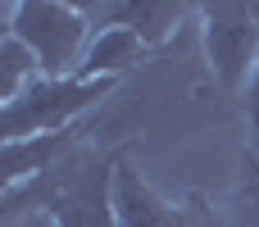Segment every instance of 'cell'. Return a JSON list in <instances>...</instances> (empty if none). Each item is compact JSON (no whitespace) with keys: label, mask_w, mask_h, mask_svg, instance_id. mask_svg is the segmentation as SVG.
<instances>
[{"label":"cell","mask_w":259,"mask_h":227,"mask_svg":"<svg viewBox=\"0 0 259 227\" xmlns=\"http://www.w3.org/2000/svg\"><path fill=\"white\" fill-rule=\"evenodd\" d=\"M91 132L55 164V196L46 205L55 227H118L114 223V168L123 159V146H105Z\"/></svg>","instance_id":"obj_1"},{"label":"cell","mask_w":259,"mask_h":227,"mask_svg":"<svg viewBox=\"0 0 259 227\" xmlns=\"http://www.w3.org/2000/svg\"><path fill=\"white\" fill-rule=\"evenodd\" d=\"M118 86H123L118 77H96V82H82V77H41L14 105L0 109V146L68 132L91 109H105L118 96Z\"/></svg>","instance_id":"obj_2"},{"label":"cell","mask_w":259,"mask_h":227,"mask_svg":"<svg viewBox=\"0 0 259 227\" xmlns=\"http://www.w3.org/2000/svg\"><path fill=\"white\" fill-rule=\"evenodd\" d=\"M14 36L32 50L41 77H73L82 68V55L96 36L82 5L64 0H18L14 5Z\"/></svg>","instance_id":"obj_3"},{"label":"cell","mask_w":259,"mask_h":227,"mask_svg":"<svg viewBox=\"0 0 259 227\" xmlns=\"http://www.w3.org/2000/svg\"><path fill=\"white\" fill-rule=\"evenodd\" d=\"M200 27V55L223 86L228 100L246 96L250 73L259 64V18L255 5H196Z\"/></svg>","instance_id":"obj_4"},{"label":"cell","mask_w":259,"mask_h":227,"mask_svg":"<svg viewBox=\"0 0 259 227\" xmlns=\"http://www.w3.org/2000/svg\"><path fill=\"white\" fill-rule=\"evenodd\" d=\"M82 14L91 18L96 32L127 27L146 41V50H164L187 27L196 5H182V0H82Z\"/></svg>","instance_id":"obj_5"},{"label":"cell","mask_w":259,"mask_h":227,"mask_svg":"<svg viewBox=\"0 0 259 227\" xmlns=\"http://www.w3.org/2000/svg\"><path fill=\"white\" fill-rule=\"evenodd\" d=\"M114 223L118 227H178L182 223V205L164 200L141 168L123 155L114 168Z\"/></svg>","instance_id":"obj_6"},{"label":"cell","mask_w":259,"mask_h":227,"mask_svg":"<svg viewBox=\"0 0 259 227\" xmlns=\"http://www.w3.org/2000/svg\"><path fill=\"white\" fill-rule=\"evenodd\" d=\"M150 55H155V50H146V41H141L137 32H127V27H105V32L91 36V46H87V55H82V68H77L73 77H82V82L118 77V82H123V77H132V73H141Z\"/></svg>","instance_id":"obj_7"},{"label":"cell","mask_w":259,"mask_h":227,"mask_svg":"<svg viewBox=\"0 0 259 227\" xmlns=\"http://www.w3.org/2000/svg\"><path fill=\"white\" fill-rule=\"evenodd\" d=\"M223 218L232 227H259V155L250 146H246L241 159H237V177H232Z\"/></svg>","instance_id":"obj_8"},{"label":"cell","mask_w":259,"mask_h":227,"mask_svg":"<svg viewBox=\"0 0 259 227\" xmlns=\"http://www.w3.org/2000/svg\"><path fill=\"white\" fill-rule=\"evenodd\" d=\"M32 82H41V68H36L32 50H27L18 36L0 41V109H5V105H14Z\"/></svg>","instance_id":"obj_9"},{"label":"cell","mask_w":259,"mask_h":227,"mask_svg":"<svg viewBox=\"0 0 259 227\" xmlns=\"http://www.w3.org/2000/svg\"><path fill=\"white\" fill-rule=\"evenodd\" d=\"M50 196H55V168H46L41 177H32L27 187H18L14 196H5V200H0V227H9L14 218H23V214L46 209V205H50Z\"/></svg>","instance_id":"obj_10"},{"label":"cell","mask_w":259,"mask_h":227,"mask_svg":"<svg viewBox=\"0 0 259 227\" xmlns=\"http://www.w3.org/2000/svg\"><path fill=\"white\" fill-rule=\"evenodd\" d=\"M178 227H232V223H228L200 191H191V196L182 200V223H178Z\"/></svg>","instance_id":"obj_11"},{"label":"cell","mask_w":259,"mask_h":227,"mask_svg":"<svg viewBox=\"0 0 259 227\" xmlns=\"http://www.w3.org/2000/svg\"><path fill=\"white\" fill-rule=\"evenodd\" d=\"M241 109H246V118H250V132H259V64H255V73H250L246 96H241Z\"/></svg>","instance_id":"obj_12"},{"label":"cell","mask_w":259,"mask_h":227,"mask_svg":"<svg viewBox=\"0 0 259 227\" xmlns=\"http://www.w3.org/2000/svg\"><path fill=\"white\" fill-rule=\"evenodd\" d=\"M9 227H55V223H50V214H46V209H36V214H23V218H14Z\"/></svg>","instance_id":"obj_13"},{"label":"cell","mask_w":259,"mask_h":227,"mask_svg":"<svg viewBox=\"0 0 259 227\" xmlns=\"http://www.w3.org/2000/svg\"><path fill=\"white\" fill-rule=\"evenodd\" d=\"M14 36V5H0V41Z\"/></svg>","instance_id":"obj_14"},{"label":"cell","mask_w":259,"mask_h":227,"mask_svg":"<svg viewBox=\"0 0 259 227\" xmlns=\"http://www.w3.org/2000/svg\"><path fill=\"white\" fill-rule=\"evenodd\" d=\"M250 150H255V155H259V132H250Z\"/></svg>","instance_id":"obj_15"}]
</instances>
